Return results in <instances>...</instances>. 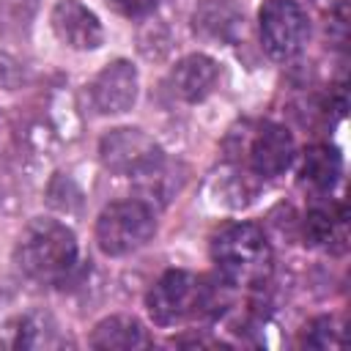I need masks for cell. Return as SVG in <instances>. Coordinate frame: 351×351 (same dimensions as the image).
<instances>
[{
  "mask_svg": "<svg viewBox=\"0 0 351 351\" xmlns=\"http://www.w3.org/2000/svg\"><path fill=\"white\" fill-rule=\"evenodd\" d=\"M302 346H307V348H335V346H340V329H337L335 318H329V315L313 318L302 332Z\"/></svg>",
  "mask_w": 351,
  "mask_h": 351,
  "instance_id": "cell-15",
  "label": "cell"
},
{
  "mask_svg": "<svg viewBox=\"0 0 351 351\" xmlns=\"http://www.w3.org/2000/svg\"><path fill=\"white\" fill-rule=\"evenodd\" d=\"M14 263L27 280L58 285L77 266V239L63 222L36 217L19 233V241L14 247Z\"/></svg>",
  "mask_w": 351,
  "mask_h": 351,
  "instance_id": "cell-1",
  "label": "cell"
},
{
  "mask_svg": "<svg viewBox=\"0 0 351 351\" xmlns=\"http://www.w3.org/2000/svg\"><path fill=\"white\" fill-rule=\"evenodd\" d=\"M107 3L123 16H145L156 8L159 0H107Z\"/></svg>",
  "mask_w": 351,
  "mask_h": 351,
  "instance_id": "cell-17",
  "label": "cell"
},
{
  "mask_svg": "<svg viewBox=\"0 0 351 351\" xmlns=\"http://www.w3.org/2000/svg\"><path fill=\"white\" fill-rule=\"evenodd\" d=\"M192 30L217 44H236L244 33V11L233 0H203L192 11Z\"/></svg>",
  "mask_w": 351,
  "mask_h": 351,
  "instance_id": "cell-10",
  "label": "cell"
},
{
  "mask_svg": "<svg viewBox=\"0 0 351 351\" xmlns=\"http://www.w3.org/2000/svg\"><path fill=\"white\" fill-rule=\"evenodd\" d=\"M211 258L230 285H261L271 271V250L263 230L252 222L222 228L211 244Z\"/></svg>",
  "mask_w": 351,
  "mask_h": 351,
  "instance_id": "cell-2",
  "label": "cell"
},
{
  "mask_svg": "<svg viewBox=\"0 0 351 351\" xmlns=\"http://www.w3.org/2000/svg\"><path fill=\"white\" fill-rule=\"evenodd\" d=\"M90 346L101 348V351H126V348H143L148 346V335L140 326L137 318L129 315H110L104 321L96 324L93 335H90Z\"/></svg>",
  "mask_w": 351,
  "mask_h": 351,
  "instance_id": "cell-13",
  "label": "cell"
},
{
  "mask_svg": "<svg viewBox=\"0 0 351 351\" xmlns=\"http://www.w3.org/2000/svg\"><path fill=\"white\" fill-rule=\"evenodd\" d=\"M214 302V291L203 277H195L184 269L165 271L145 296V307L154 324L176 326L186 318L206 313Z\"/></svg>",
  "mask_w": 351,
  "mask_h": 351,
  "instance_id": "cell-3",
  "label": "cell"
},
{
  "mask_svg": "<svg viewBox=\"0 0 351 351\" xmlns=\"http://www.w3.org/2000/svg\"><path fill=\"white\" fill-rule=\"evenodd\" d=\"M0 8L14 19V22H27L33 8H36V0H0Z\"/></svg>",
  "mask_w": 351,
  "mask_h": 351,
  "instance_id": "cell-19",
  "label": "cell"
},
{
  "mask_svg": "<svg viewBox=\"0 0 351 351\" xmlns=\"http://www.w3.org/2000/svg\"><path fill=\"white\" fill-rule=\"evenodd\" d=\"M99 159L101 165L115 173V176H134V178H148L156 170H162L165 156L162 148L148 137L143 129L121 126L112 129L101 137L99 143Z\"/></svg>",
  "mask_w": 351,
  "mask_h": 351,
  "instance_id": "cell-5",
  "label": "cell"
},
{
  "mask_svg": "<svg viewBox=\"0 0 351 351\" xmlns=\"http://www.w3.org/2000/svg\"><path fill=\"white\" fill-rule=\"evenodd\" d=\"M340 170H343V159H340V154L335 148L313 145L304 154L299 176H302V184H307L313 192H329L337 184Z\"/></svg>",
  "mask_w": 351,
  "mask_h": 351,
  "instance_id": "cell-14",
  "label": "cell"
},
{
  "mask_svg": "<svg viewBox=\"0 0 351 351\" xmlns=\"http://www.w3.org/2000/svg\"><path fill=\"white\" fill-rule=\"evenodd\" d=\"M22 80H25L22 66H19L14 58L0 55V88H16Z\"/></svg>",
  "mask_w": 351,
  "mask_h": 351,
  "instance_id": "cell-18",
  "label": "cell"
},
{
  "mask_svg": "<svg viewBox=\"0 0 351 351\" xmlns=\"http://www.w3.org/2000/svg\"><path fill=\"white\" fill-rule=\"evenodd\" d=\"M217 77H219V69L208 55H186L173 66L167 85L176 99L195 104V101H203L214 90Z\"/></svg>",
  "mask_w": 351,
  "mask_h": 351,
  "instance_id": "cell-11",
  "label": "cell"
},
{
  "mask_svg": "<svg viewBox=\"0 0 351 351\" xmlns=\"http://www.w3.org/2000/svg\"><path fill=\"white\" fill-rule=\"evenodd\" d=\"M0 346L5 348H52L63 346L55 321L47 313H22L0 326Z\"/></svg>",
  "mask_w": 351,
  "mask_h": 351,
  "instance_id": "cell-12",
  "label": "cell"
},
{
  "mask_svg": "<svg viewBox=\"0 0 351 351\" xmlns=\"http://www.w3.org/2000/svg\"><path fill=\"white\" fill-rule=\"evenodd\" d=\"M49 22L55 36L71 49H96L104 38L99 16L77 0H58Z\"/></svg>",
  "mask_w": 351,
  "mask_h": 351,
  "instance_id": "cell-9",
  "label": "cell"
},
{
  "mask_svg": "<svg viewBox=\"0 0 351 351\" xmlns=\"http://www.w3.org/2000/svg\"><path fill=\"white\" fill-rule=\"evenodd\" d=\"M88 90L96 112L101 115L126 112L137 99V69L129 60H112L93 77Z\"/></svg>",
  "mask_w": 351,
  "mask_h": 351,
  "instance_id": "cell-8",
  "label": "cell"
},
{
  "mask_svg": "<svg viewBox=\"0 0 351 351\" xmlns=\"http://www.w3.org/2000/svg\"><path fill=\"white\" fill-rule=\"evenodd\" d=\"M340 225H343V214L335 217L329 208H315V211H310L304 230H307L310 244H326V241L335 239V230Z\"/></svg>",
  "mask_w": 351,
  "mask_h": 351,
  "instance_id": "cell-16",
  "label": "cell"
},
{
  "mask_svg": "<svg viewBox=\"0 0 351 351\" xmlns=\"http://www.w3.org/2000/svg\"><path fill=\"white\" fill-rule=\"evenodd\" d=\"M293 137L285 126L280 123H261L255 134L247 143V165L255 176L261 178H274L285 173L293 162Z\"/></svg>",
  "mask_w": 351,
  "mask_h": 351,
  "instance_id": "cell-7",
  "label": "cell"
},
{
  "mask_svg": "<svg viewBox=\"0 0 351 351\" xmlns=\"http://www.w3.org/2000/svg\"><path fill=\"white\" fill-rule=\"evenodd\" d=\"M258 27L263 49L274 60L296 58L310 36L307 14L296 0H266L258 11Z\"/></svg>",
  "mask_w": 351,
  "mask_h": 351,
  "instance_id": "cell-6",
  "label": "cell"
},
{
  "mask_svg": "<svg viewBox=\"0 0 351 351\" xmlns=\"http://www.w3.org/2000/svg\"><path fill=\"white\" fill-rule=\"evenodd\" d=\"M156 233V214L145 200H115L101 208L96 219V244L104 255L121 258L151 241Z\"/></svg>",
  "mask_w": 351,
  "mask_h": 351,
  "instance_id": "cell-4",
  "label": "cell"
}]
</instances>
